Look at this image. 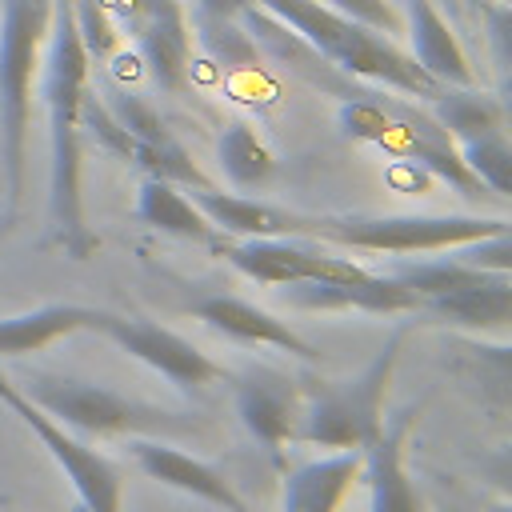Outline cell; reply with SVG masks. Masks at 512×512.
Masks as SVG:
<instances>
[{"mask_svg":"<svg viewBox=\"0 0 512 512\" xmlns=\"http://www.w3.org/2000/svg\"><path fill=\"white\" fill-rule=\"evenodd\" d=\"M88 52L72 24V0H52V24L40 64V96L48 112V216L56 244L72 260H88L96 252V236L84 220V188H80V96L88 88Z\"/></svg>","mask_w":512,"mask_h":512,"instance_id":"6da1fadb","label":"cell"},{"mask_svg":"<svg viewBox=\"0 0 512 512\" xmlns=\"http://www.w3.org/2000/svg\"><path fill=\"white\" fill-rule=\"evenodd\" d=\"M260 12H268L272 20H280L308 52H316L320 60L336 64L340 72L392 88L400 96H416V100H432L440 96L448 84L432 80L392 36L332 12L320 0H248Z\"/></svg>","mask_w":512,"mask_h":512,"instance_id":"7a4b0ae2","label":"cell"},{"mask_svg":"<svg viewBox=\"0 0 512 512\" xmlns=\"http://www.w3.org/2000/svg\"><path fill=\"white\" fill-rule=\"evenodd\" d=\"M48 24H52V0H0V160H4L8 220L16 216L24 196L32 88L40 80Z\"/></svg>","mask_w":512,"mask_h":512,"instance_id":"3957f363","label":"cell"},{"mask_svg":"<svg viewBox=\"0 0 512 512\" xmlns=\"http://www.w3.org/2000/svg\"><path fill=\"white\" fill-rule=\"evenodd\" d=\"M408 336V324H400L384 348L348 380H308L300 384L304 408L296 424V444H316V448H364L380 424H384V400L388 384L400 360V344Z\"/></svg>","mask_w":512,"mask_h":512,"instance_id":"277c9868","label":"cell"},{"mask_svg":"<svg viewBox=\"0 0 512 512\" xmlns=\"http://www.w3.org/2000/svg\"><path fill=\"white\" fill-rule=\"evenodd\" d=\"M40 412H48L56 424L84 432V436H160V432H184L188 424L156 404L120 396L104 384L60 376V372H28L20 388Z\"/></svg>","mask_w":512,"mask_h":512,"instance_id":"5b68a950","label":"cell"},{"mask_svg":"<svg viewBox=\"0 0 512 512\" xmlns=\"http://www.w3.org/2000/svg\"><path fill=\"white\" fill-rule=\"evenodd\" d=\"M500 228H512L504 216H368V212H344V216H308V240H328L340 248L360 252H384V256H408V252H448L468 240L492 236Z\"/></svg>","mask_w":512,"mask_h":512,"instance_id":"8992f818","label":"cell"},{"mask_svg":"<svg viewBox=\"0 0 512 512\" xmlns=\"http://www.w3.org/2000/svg\"><path fill=\"white\" fill-rule=\"evenodd\" d=\"M0 404L20 416L24 428H32V436L48 448V456L60 464V472L72 480L80 504L88 512H124V480H120V468L100 456L96 448L80 444L72 432H64V424H56L48 412H40L4 372H0Z\"/></svg>","mask_w":512,"mask_h":512,"instance_id":"52a82bcc","label":"cell"},{"mask_svg":"<svg viewBox=\"0 0 512 512\" xmlns=\"http://www.w3.org/2000/svg\"><path fill=\"white\" fill-rule=\"evenodd\" d=\"M216 256H224L236 272H244L256 284H292V280H360L368 276L364 264L328 256L324 248L308 244V236H220L212 244Z\"/></svg>","mask_w":512,"mask_h":512,"instance_id":"ba28073f","label":"cell"},{"mask_svg":"<svg viewBox=\"0 0 512 512\" xmlns=\"http://www.w3.org/2000/svg\"><path fill=\"white\" fill-rule=\"evenodd\" d=\"M92 332H104L116 348H124L128 356H136L140 364H148L152 372H160L168 384H176L180 392H204L208 384L224 380V364H216L208 352H200L192 340H184L172 328H160L152 320L140 316H116V312H96Z\"/></svg>","mask_w":512,"mask_h":512,"instance_id":"9c48e42d","label":"cell"},{"mask_svg":"<svg viewBox=\"0 0 512 512\" xmlns=\"http://www.w3.org/2000/svg\"><path fill=\"white\" fill-rule=\"evenodd\" d=\"M232 400L244 432L264 448L276 468H284V448L296 444V424L304 408L300 380L272 364H252L232 376Z\"/></svg>","mask_w":512,"mask_h":512,"instance_id":"30bf717a","label":"cell"},{"mask_svg":"<svg viewBox=\"0 0 512 512\" xmlns=\"http://www.w3.org/2000/svg\"><path fill=\"white\" fill-rule=\"evenodd\" d=\"M420 416V404L384 416L380 432L360 448V480L368 488V512H424L420 492L404 468V444Z\"/></svg>","mask_w":512,"mask_h":512,"instance_id":"8fae6325","label":"cell"},{"mask_svg":"<svg viewBox=\"0 0 512 512\" xmlns=\"http://www.w3.org/2000/svg\"><path fill=\"white\" fill-rule=\"evenodd\" d=\"M128 452L132 460L140 464L144 476H152L156 484L172 488V492H184L192 500H204L212 508H224V512H252L248 500L236 492V484L212 468L208 460H196L188 452H180L176 444L168 440H156V436H128Z\"/></svg>","mask_w":512,"mask_h":512,"instance_id":"7c38bea8","label":"cell"},{"mask_svg":"<svg viewBox=\"0 0 512 512\" xmlns=\"http://www.w3.org/2000/svg\"><path fill=\"white\" fill-rule=\"evenodd\" d=\"M132 32L152 80L180 92L192 60V24L184 0H132Z\"/></svg>","mask_w":512,"mask_h":512,"instance_id":"4fadbf2b","label":"cell"},{"mask_svg":"<svg viewBox=\"0 0 512 512\" xmlns=\"http://www.w3.org/2000/svg\"><path fill=\"white\" fill-rule=\"evenodd\" d=\"M284 288V304L292 308H308V312H376V316H392V312H416L420 296L412 288H404L396 276H380L368 272L360 280H292L280 284Z\"/></svg>","mask_w":512,"mask_h":512,"instance_id":"5bb4252c","label":"cell"},{"mask_svg":"<svg viewBox=\"0 0 512 512\" xmlns=\"http://www.w3.org/2000/svg\"><path fill=\"white\" fill-rule=\"evenodd\" d=\"M188 312L196 320H204L212 332L236 340V344H268V348H280V352H292L300 360H316L320 352L280 316H272L268 308H256L252 300H240V296H224V292H212V296H200L188 304Z\"/></svg>","mask_w":512,"mask_h":512,"instance_id":"9a60e30c","label":"cell"},{"mask_svg":"<svg viewBox=\"0 0 512 512\" xmlns=\"http://www.w3.org/2000/svg\"><path fill=\"white\" fill-rule=\"evenodd\" d=\"M404 32H408V56L440 84L448 88H476V68L452 32V24L440 16L432 0H404Z\"/></svg>","mask_w":512,"mask_h":512,"instance_id":"2e32d148","label":"cell"},{"mask_svg":"<svg viewBox=\"0 0 512 512\" xmlns=\"http://www.w3.org/2000/svg\"><path fill=\"white\" fill-rule=\"evenodd\" d=\"M192 204L208 216V224L220 236L244 240V236H304L308 232V212H292L284 204L220 192V188H196Z\"/></svg>","mask_w":512,"mask_h":512,"instance_id":"e0dca14e","label":"cell"},{"mask_svg":"<svg viewBox=\"0 0 512 512\" xmlns=\"http://www.w3.org/2000/svg\"><path fill=\"white\" fill-rule=\"evenodd\" d=\"M420 316H428L432 324L444 328H464V332H504L512 320V276H488L484 284L472 288H456L432 300H420L416 308Z\"/></svg>","mask_w":512,"mask_h":512,"instance_id":"ac0fdd59","label":"cell"},{"mask_svg":"<svg viewBox=\"0 0 512 512\" xmlns=\"http://www.w3.org/2000/svg\"><path fill=\"white\" fill-rule=\"evenodd\" d=\"M360 480V448L308 460L284 472V512H340L352 484Z\"/></svg>","mask_w":512,"mask_h":512,"instance_id":"d6986e66","label":"cell"},{"mask_svg":"<svg viewBox=\"0 0 512 512\" xmlns=\"http://www.w3.org/2000/svg\"><path fill=\"white\" fill-rule=\"evenodd\" d=\"M96 312L100 308H88V304H44V308H32L20 316H4L0 320V356H28V352L48 348L60 336L84 332L96 324Z\"/></svg>","mask_w":512,"mask_h":512,"instance_id":"ffe728a7","label":"cell"},{"mask_svg":"<svg viewBox=\"0 0 512 512\" xmlns=\"http://www.w3.org/2000/svg\"><path fill=\"white\" fill-rule=\"evenodd\" d=\"M136 216L156 228V232H168V236H180V240H196V244H216L220 232L208 224V216L192 204V196H184L172 180H160V176H144L140 180V192H136Z\"/></svg>","mask_w":512,"mask_h":512,"instance_id":"44dd1931","label":"cell"},{"mask_svg":"<svg viewBox=\"0 0 512 512\" xmlns=\"http://www.w3.org/2000/svg\"><path fill=\"white\" fill-rule=\"evenodd\" d=\"M428 104H432V116H436L440 132L452 144H464V140H476V136H488V132H504L508 128L504 100L500 96H488L480 88H444Z\"/></svg>","mask_w":512,"mask_h":512,"instance_id":"7402d4cb","label":"cell"},{"mask_svg":"<svg viewBox=\"0 0 512 512\" xmlns=\"http://www.w3.org/2000/svg\"><path fill=\"white\" fill-rule=\"evenodd\" d=\"M216 160L224 168V176L232 180V188H256L276 172V160L268 152V144L256 136L252 124L232 120L220 140H216Z\"/></svg>","mask_w":512,"mask_h":512,"instance_id":"603a6c76","label":"cell"},{"mask_svg":"<svg viewBox=\"0 0 512 512\" xmlns=\"http://www.w3.org/2000/svg\"><path fill=\"white\" fill-rule=\"evenodd\" d=\"M388 276H396L404 288H412L420 300H432V296H444V292H456V288H472V284H484L488 276H500V272H484V268H472L456 256H440V260H416V264H396Z\"/></svg>","mask_w":512,"mask_h":512,"instance_id":"cb8c5ba5","label":"cell"},{"mask_svg":"<svg viewBox=\"0 0 512 512\" xmlns=\"http://www.w3.org/2000/svg\"><path fill=\"white\" fill-rule=\"evenodd\" d=\"M456 152L472 168V176L492 192V200H508L512 196V144H508V128L476 136V140H464V144H456Z\"/></svg>","mask_w":512,"mask_h":512,"instance_id":"d4e9b609","label":"cell"},{"mask_svg":"<svg viewBox=\"0 0 512 512\" xmlns=\"http://www.w3.org/2000/svg\"><path fill=\"white\" fill-rule=\"evenodd\" d=\"M456 352L468 364L460 368V376L468 384L480 380V396L492 404L496 416H504L508 412V344H456Z\"/></svg>","mask_w":512,"mask_h":512,"instance_id":"484cf974","label":"cell"},{"mask_svg":"<svg viewBox=\"0 0 512 512\" xmlns=\"http://www.w3.org/2000/svg\"><path fill=\"white\" fill-rule=\"evenodd\" d=\"M104 104H108V112L116 116V124L132 136V140H140V144H156V148H176L180 140L172 136V128L160 120V112L148 104V100H140L136 92H124V88H108V96H100Z\"/></svg>","mask_w":512,"mask_h":512,"instance_id":"4316f807","label":"cell"},{"mask_svg":"<svg viewBox=\"0 0 512 512\" xmlns=\"http://www.w3.org/2000/svg\"><path fill=\"white\" fill-rule=\"evenodd\" d=\"M396 128V116L376 104V100H344L340 104V132L352 136V140H364V144H380L392 136Z\"/></svg>","mask_w":512,"mask_h":512,"instance_id":"83f0119b","label":"cell"},{"mask_svg":"<svg viewBox=\"0 0 512 512\" xmlns=\"http://www.w3.org/2000/svg\"><path fill=\"white\" fill-rule=\"evenodd\" d=\"M72 24L88 52V60H104L116 48V24L100 0H72Z\"/></svg>","mask_w":512,"mask_h":512,"instance_id":"f1b7e54d","label":"cell"},{"mask_svg":"<svg viewBox=\"0 0 512 512\" xmlns=\"http://www.w3.org/2000/svg\"><path fill=\"white\" fill-rule=\"evenodd\" d=\"M456 260L472 264V268H484V272H512V228H500L492 236H480V240H468L460 248H448Z\"/></svg>","mask_w":512,"mask_h":512,"instance_id":"f546056e","label":"cell"},{"mask_svg":"<svg viewBox=\"0 0 512 512\" xmlns=\"http://www.w3.org/2000/svg\"><path fill=\"white\" fill-rule=\"evenodd\" d=\"M320 4H328L332 12L352 16V20H360V24L376 28V32H384V36L404 32V20L396 16V8H392L388 0H320Z\"/></svg>","mask_w":512,"mask_h":512,"instance_id":"4dcf8cb0","label":"cell"},{"mask_svg":"<svg viewBox=\"0 0 512 512\" xmlns=\"http://www.w3.org/2000/svg\"><path fill=\"white\" fill-rule=\"evenodd\" d=\"M196 12H212V16H236L248 0H192Z\"/></svg>","mask_w":512,"mask_h":512,"instance_id":"1f68e13d","label":"cell"},{"mask_svg":"<svg viewBox=\"0 0 512 512\" xmlns=\"http://www.w3.org/2000/svg\"><path fill=\"white\" fill-rule=\"evenodd\" d=\"M444 512H464V508H456V504H448V508H444Z\"/></svg>","mask_w":512,"mask_h":512,"instance_id":"d6a6232c","label":"cell"},{"mask_svg":"<svg viewBox=\"0 0 512 512\" xmlns=\"http://www.w3.org/2000/svg\"><path fill=\"white\" fill-rule=\"evenodd\" d=\"M76 512H88V508H84V504H80V508H76Z\"/></svg>","mask_w":512,"mask_h":512,"instance_id":"836d02e7","label":"cell"}]
</instances>
